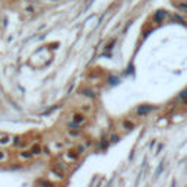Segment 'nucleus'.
<instances>
[{"mask_svg":"<svg viewBox=\"0 0 187 187\" xmlns=\"http://www.w3.org/2000/svg\"><path fill=\"white\" fill-rule=\"evenodd\" d=\"M80 111L85 114H89L92 111V105L91 104H83V105H80Z\"/></svg>","mask_w":187,"mask_h":187,"instance_id":"6e6552de","label":"nucleus"},{"mask_svg":"<svg viewBox=\"0 0 187 187\" xmlns=\"http://www.w3.org/2000/svg\"><path fill=\"white\" fill-rule=\"evenodd\" d=\"M19 158L24 161H28L32 158V154H31V151H20L19 152Z\"/></svg>","mask_w":187,"mask_h":187,"instance_id":"423d86ee","label":"nucleus"},{"mask_svg":"<svg viewBox=\"0 0 187 187\" xmlns=\"http://www.w3.org/2000/svg\"><path fill=\"white\" fill-rule=\"evenodd\" d=\"M177 9L187 13V2H181V3H177Z\"/></svg>","mask_w":187,"mask_h":187,"instance_id":"9d476101","label":"nucleus"},{"mask_svg":"<svg viewBox=\"0 0 187 187\" xmlns=\"http://www.w3.org/2000/svg\"><path fill=\"white\" fill-rule=\"evenodd\" d=\"M6 160H7V154L5 151H0V162L2 161H6Z\"/></svg>","mask_w":187,"mask_h":187,"instance_id":"9b49d317","label":"nucleus"},{"mask_svg":"<svg viewBox=\"0 0 187 187\" xmlns=\"http://www.w3.org/2000/svg\"><path fill=\"white\" fill-rule=\"evenodd\" d=\"M119 139H120V136H119V134H111V138H110L111 142H119Z\"/></svg>","mask_w":187,"mask_h":187,"instance_id":"ddd939ff","label":"nucleus"},{"mask_svg":"<svg viewBox=\"0 0 187 187\" xmlns=\"http://www.w3.org/2000/svg\"><path fill=\"white\" fill-rule=\"evenodd\" d=\"M151 110H154V107H151V105H148V107H140V108H138V114H140V116H143L145 113H148V111H151Z\"/></svg>","mask_w":187,"mask_h":187,"instance_id":"1a4fd4ad","label":"nucleus"},{"mask_svg":"<svg viewBox=\"0 0 187 187\" xmlns=\"http://www.w3.org/2000/svg\"><path fill=\"white\" fill-rule=\"evenodd\" d=\"M121 129H123V130H126V132H129V130H133V129H134V121L129 120V119L123 120V121H121Z\"/></svg>","mask_w":187,"mask_h":187,"instance_id":"f03ea898","label":"nucleus"},{"mask_svg":"<svg viewBox=\"0 0 187 187\" xmlns=\"http://www.w3.org/2000/svg\"><path fill=\"white\" fill-rule=\"evenodd\" d=\"M78 151H67L66 154H64V158L67 161H76L78 160Z\"/></svg>","mask_w":187,"mask_h":187,"instance_id":"39448f33","label":"nucleus"},{"mask_svg":"<svg viewBox=\"0 0 187 187\" xmlns=\"http://www.w3.org/2000/svg\"><path fill=\"white\" fill-rule=\"evenodd\" d=\"M29 151H31L32 156H38V155H41V152H42V148H41L40 143H34Z\"/></svg>","mask_w":187,"mask_h":187,"instance_id":"7ed1b4c3","label":"nucleus"},{"mask_svg":"<svg viewBox=\"0 0 187 187\" xmlns=\"http://www.w3.org/2000/svg\"><path fill=\"white\" fill-rule=\"evenodd\" d=\"M12 138L9 134H0V146H6V145H10L12 142Z\"/></svg>","mask_w":187,"mask_h":187,"instance_id":"20e7f679","label":"nucleus"},{"mask_svg":"<svg viewBox=\"0 0 187 187\" xmlns=\"http://www.w3.org/2000/svg\"><path fill=\"white\" fill-rule=\"evenodd\" d=\"M86 114L82 113V111H79V113H75L73 116H72V121H73L75 124H78V126H82V124H85L86 123Z\"/></svg>","mask_w":187,"mask_h":187,"instance_id":"f257e3e1","label":"nucleus"},{"mask_svg":"<svg viewBox=\"0 0 187 187\" xmlns=\"http://www.w3.org/2000/svg\"><path fill=\"white\" fill-rule=\"evenodd\" d=\"M80 92H82V94H85V95H89V97H94L92 91H89V89H80Z\"/></svg>","mask_w":187,"mask_h":187,"instance_id":"f8f14e48","label":"nucleus"},{"mask_svg":"<svg viewBox=\"0 0 187 187\" xmlns=\"http://www.w3.org/2000/svg\"><path fill=\"white\" fill-rule=\"evenodd\" d=\"M165 16H167V13H165L164 10H160V12H156V13L154 15V20H156V22H162Z\"/></svg>","mask_w":187,"mask_h":187,"instance_id":"0eeeda50","label":"nucleus"}]
</instances>
